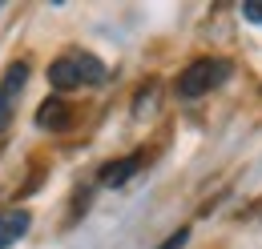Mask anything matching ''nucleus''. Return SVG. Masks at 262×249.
<instances>
[{"instance_id":"obj_1","label":"nucleus","mask_w":262,"mask_h":249,"mask_svg":"<svg viewBox=\"0 0 262 249\" xmlns=\"http://www.w3.org/2000/svg\"><path fill=\"white\" fill-rule=\"evenodd\" d=\"M49 81L53 89H81V85H101L105 81V64L93 53H65L49 64Z\"/></svg>"},{"instance_id":"obj_5","label":"nucleus","mask_w":262,"mask_h":249,"mask_svg":"<svg viewBox=\"0 0 262 249\" xmlns=\"http://www.w3.org/2000/svg\"><path fill=\"white\" fill-rule=\"evenodd\" d=\"M36 124H40V129H69V105L61 96H49V101L36 109Z\"/></svg>"},{"instance_id":"obj_6","label":"nucleus","mask_w":262,"mask_h":249,"mask_svg":"<svg viewBox=\"0 0 262 249\" xmlns=\"http://www.w3.org/2000/svg\"><path fill=\"white\" fill-rule=\"evenodd\" d=\"M141 161H145V157L133 153V157H125V161H117V165H105V169H101V181H105V185H125L133 173L141 169Z\"/></svg>"},{"instance_id":"obj_4","label":"nucleus","mask_w":262,"mask_h":249,"mask_svg":"<svg viewBox=\"0 0 262 249\" xmlns=\"http://www.w3.org/2000/svg\"><path fill=\"white\" fill-rule=\"evenodd\" d=\"M25 233H29V213H25V209H4V213H0V249L20 241Z\"/></svg>"},{"instance_id":"obj_3","label":"nucleus","mask_w":262,"mask_h":249,"mask_svg":"<svg viewBox=\"0 0 262 249\" xmlns=\"http://www.w3.org/2000/svg\"><path fill=\"white\" fill-rule=\"evenodd\" d=\"M25 81H29V64L16 61L8 72H4V81H0V133L8 129V121H12V101H16V93L25 89Z\"/></svg>"},{"instance_id":"obj_8","label":"nucleus","mask_w":262,"mask_h":249,"mask_svg":"<svg viewBox=\"0 0 262 249\" xmlns=\"http://www.w3.org/2000/svg\"><path fill=\"white\" fill-rule=\"evenodd\" d=\"M242 16H246V20H258V24H262V4H242Z\"/></svg>"},{"instance_id":"obj_2","label":"nucleus","mask_w":262,"mask_h":249,"mask_svg":"<svg viewBox=\"0 0 262 249\" xmlns=\"http://www.w3.org/2000/svg\"><path fill=\"white\" fill-rule=\"evenodd\" d=\"M226 77H230V61H222V57H202V61L186 64V72L178 77V96L182 101H198V96H206L210 89H218Z\"/></svg>"},{"instance_id":"obj_7","label":"nucleus","mask_w":262,"mask_h":249,"mask_svg":"<svg viewBox=\"0 0 262 249\" xmlns=\"http://www.w3.org/2000/svg\"><path fill=\"white\" fill-rule=\"evenodd\" d=\"M186 237H190V229H178V233H169L158 249H182V245H186Z\"/></svg>"}]
</instances>
